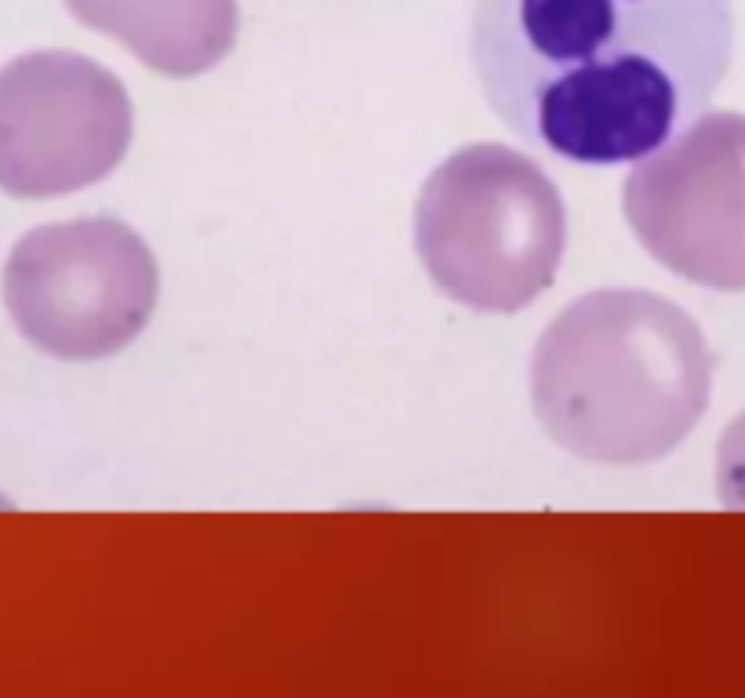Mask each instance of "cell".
<instances>
[{
    "instance_id": "cell-1",
    "label": "cell",
    "mask_w": 745,
    "mask_h": 698,
    "mask_svg": "<svg viewBox=\"0 0 745 698\" xmlns=\"http://www.w3.org/2000/svg\"><path fill=\"white\" fill-rule=\"evenodd\" d=\"M731 0H477L469 62L509 131L571 165H629L705 114Z\"/></svg>"
},
{
    "instance_id": "cell-2",
    "label": "cell",
    "mask_w": 745,
    "mask_h": 698,
    "mask_svg": "<svg viewBox=\"0 0 745 698\" xmlns=\"http://www.w3.org/2000/svg\"><path fill=\"white\" fill-rule=\"evenodd\" d=\"M713 393V353L684 306L640 288L571 303L531 357V404L564 452L604 466H643L699 426Z\"/></svg>"
},
{
    "instance_id": "cell-3",
    "label": "cell",
    "mask_w": 745,
    "mask_h": 698,
    "mask_svg": "<svg viewBox=\"0 0 745 698\" xmlns=\"http://www.w3.org/2000/svg\"><path fill=\"white\" fill-rule=\"evenodd\" d=\"M564 247V197L513 146H466L422 182L418 262L447 298L477 314H517L535 303L556 281Z\"/></svg>"
},
{
    "instance_id": "cell-4",
    "label": "cell",
    "mask_w": 745,
    "mask_h": 698,
    "mask_svg": "<svg viewBox=\"0 0 745 698\" xmlns=\"http://www.w3.org/2000/svg\"><path fill=\"white\" fill-rule=\"evenodd\" d=\"M15 331L55 360H103L146 331L160 269L128 222L88 215L22 233L4 262Z\"/></svg>"
},
{
    "instance_id": "cell-5",
    "label": "cell",
    "mask_w": 745,
    "mask_h": 698,
    "mask_svg": "<svg viewBox=\"0 0 745 698\" xmlns=\"http://www.w3.org/2000/svg\"><path fill=\"white\" fill-rule=\"evenodd\" d=\"M131 135L128 87L95 59L44 47L0 66V193L88 190L120 165Z\"/></svg>"
},
{
    "instance_id": "cell-6",
    "label": "cell",
    "mask_w": 745,
    "mask_h": 698,
    "mask_svg": "<svg viewBox=\"0 0 745 698\" xmlns=\"http://www.w3.org/2000/svg\"><path fill=\"white\" fill-rule=\"evenodd\" d=\"M632 236L669 273L745 292V114H699L622 186Z\"/></svg>"
},
{
    "instance_id": "cell-7",
    "label": "cell",
    "mask_w": 745,
    "mask_h": 698,
    "mask_svg": "<svg viewBox=\"0 0 745 698\" xmlns=\"http://www.w3.org/2000/svg\"><path fill=\"white\" fill-rule=\"evenodd\" d=\"M70 15L120 41L164 77L215 70L241 36L237 0H62Z\"/></svg>"
},
{
    "instance_id": "cell-8",
    "label": "cell",
    "mask_w": 745,
    "mask_h": 698,
    "mask_svg": "<svg viewBox=\"0 0 745 698\" xmlns=\"http://www.w3.org/2000/svg\"><path fill=\"white\" fill-rule=\"evenodd\" d=\"M716 491L727 509H745V415H738L716 447Z\"/></svg>"
}]
</instances>
